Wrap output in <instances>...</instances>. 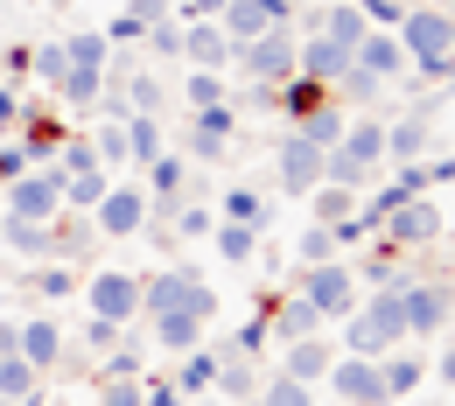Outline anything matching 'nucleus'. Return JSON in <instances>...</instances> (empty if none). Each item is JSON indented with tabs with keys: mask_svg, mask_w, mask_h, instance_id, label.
Returning <instances> with one entry per match:
<instances>
[{
	"mask_svg": "<svg viewBox=\"0 0 455 406\" xmlns=\"http://www.w3.org/2000/svg\"><path fill=\"white\" fill-rule=\"evenodd\" d=\"M406 344V308H399V288H379V301L350 308L343 315V350L350 357H386V350Z\"/></svg>",
	"mask_w": 455,
	"mask_h": 406,
	"instance_id": "1",
	"label": "nucleus"
},
{
	"mask_svg": "<svg viewBox=\"0 0 455 406\" xmlns=\"http://www.w3.org/2000/svg\"><path fill=\"white\" fill-rule=\"evenodd\" d=\"M449 14L442 7H406V21H399V50H406V63L413 70H427V77H449Z\"/></svg>",
	"mask_w": 455,
	"mask_h": 406,
	"instance_id": "2",
	"label": "nucleus"
},
{
	"mask_svg": "<svg viewBox=\"0 0 455 406\" xmlns=\"http://www.w3.org/2000/svg\"><path fill=\"white\" fill-rule=\"evenodd\" d=\"M140 308H148V315H169V308H189V315H204V322H211V315H218V294L204 288V281H196L189 267H169V274H155V281L140 288Z\"/></svg>",
	"mask_w": 455,
	"mask_h": 406,
	"instance_id": "3",
	"label": "nucleus"
},
{
	"mask_svg": "<svg viewBox=\"0 0 455 406\" xmlns=\"http://www.w3.org/2000/svg\"><path fill=\"white\" fill-rule=\"evenodd\" d=\"M231 63H238V70H252L259 84H287V77H294V63H301V43H294V28H267V36L238 43Z\"/></svg>",
	"mask_w": 455,
	"mask_h": 406,
	"instance_id": "4",
	"label": "nucleus"
},
{
	"mask_svg": "<svg viewBox=\"0 0 455 406\" xmlns=\"http://www.w3.org/2000/svg\"><path fill=\"white\" fill-rule=\"evenodd\" d=\"M301 301H308L323 322H343V315L357 308V274L337 267V259H323V267H308V274H301Z\"/></svg>",
	"mask_w": 455,
	"mask_h": 406,
	"instance_id": "5",
	"label": "nucleus"
},
{
	"mask_svg": "<svg viewBox=\"0 0 455 406\" xmlns=\"http://www.w3.org/2000/svg\"><path fill=\"white\" fill-rule=\"evenodd\" d=\"M57 211H63V169H43V175H14V182H7V218L50 225Z\"/></svg>",
	"mask_w": 455,
	"mask_h": 406,
	"instance_id": "6",
	"label": "nucleus"
},
{
	"mask_svg": "<svg viewBox=\"0 0 455 406\" xmlns=\"http://www.w3.org/2000/svg\"><path fill=\"white\" fill-rule=\"evenodd\" d=\"M92 225L106 238H133L148 225V189H140V182H106V196L92 203Z\"/></svg>",
	"mask_w": 455,
	"mask_h": 406,
	"instance_id": "7",
	"label": "nucleus"
},
{
	"mask_svg": "<svg viewBox=\"0 0 455 406\" xmlns=\"http://www.w3.org/2000/svg\"><path fill=\"white\" fill-rule=\"evenodd\" d=\"M442 203H427V196H399L393 211L379 218V232H386V245H427V238H442Z\"/></svg>",
	"mask_w": 455,
	"mask_h": 406,
	"instance_id": "8",
	"label": "nucleus"
},
{
	"mask_svg": "<svg viewBox=\"0 0 455 406\" xmlns=\"http://www.w3.org/2000/svg\"><path fill=\"white\" fill-rule=\"evenodd\" d=\"M323 378H330V393H337V400H350V406H386L379 357H350V350H343V357L330 364V371H323Z\"/></svg>",
	"mask_w": 455,
	"mask_h": 406,
	"instance_id": "9",
	"label": "nucleus"
},
{
	"mask_svg": "<svg viewBox=\"0 0 455 406\" xmlns=\"http://www.w3.org/2000/svg\"><path fill=\"white\" fill-rule=\"evenodd\" d=\"M218 14H225L218 28H225V36H231V50H238V43L267 36V28H287V14H294V7H287V0H225Z\"/></svg>",
	"mask_w": 455,
	"mask_h": 406,
	"instance_id": "10",
	"label": "nucleus"
},
{
	"mask_svg": "<svg viewBox=\"0 0 455 406\" xmlns=\"http://www.w3.org/2000/svg\"><path fill=\"white\" fill-rule=\"evenodd\" d=\"M399 308H406V337H435L442 330V315H449V288H435V281H406L399 288Z\"/></svg>",
	"mask_w": 455,
	"mask_h": 406,
	"instance_id": "11",
	"label": "nucleus"
},
{
	"mask_svg": "<svg viewBox=\"0 0 455 406\" xmlns=\"http://www.w3.org/2000/svg\"><path fill=\"white\" fill-rule=\"evenodd\" d=\"M92 315L133 322V315H140V281H133V274H92Z\"/></svg>",
	"mask_w": 455,
	"mask_h": 406,
	"instance_id": "12",
	"label": "nucleus"
},
{
	"mask_svg": "<svg viewBox=\"0 0 455 406\" xmlns=\"http://www.w3.org/2000/svg\"><path fill=\"white\" fill-rule=\"evenodd\" d=\"M315 182H323V147L301 140V133H287V147H281V189H287V196H308Z\"/></svg>",
	"mask_w": 455,
	"mask_h": 406,
	"instance_id": "13",
	"label": "nucleus"
},
{
	"mask_svg": "<svg viewBox=\"0 0 455 406\" xmlns=\"http://www.w3.org/2000/svg\"><path fill=\"white\" fill-rule=\"evenodd\" d=\"M294 70H301L308 84H323V92H330V84H343V77H350V50H343V43H330V36H308Z\"/></svg>",
	"mask_w": 455,
	"mask_h": 406,
	"instance_id": "14",
	"label": "nucleus"
},
{
	"mask_svg": "<svg viewBox=\"0 0 455 406\" xmlns=\"http://www.w3.org/2000/svg\"><path fill=\"white\" fill-rule=\"evenodd\" d=\"M182 189H189V162H182V155H155V162H148V211L169 218L175 203H182Z\"/></svg>",
	"mask_w": 455,
	"mask_h": 406,
	"instance_id": "15",
	"label": "nucleus"
},
{
	"mask_svg": "<svg viewBox=\"0 0 455 406\" xmlns=\"http://www.w3.org/2000/svg\"><path fill=\"white\" fill-rule=\"evenodd\" d=\"M350 63H357L364 77H379V84H393L399 70H406V50H399V36H379V28H364V43L350 50Z\"/></svg>",
	"mask_w": 455,
	"mask_h": 406,
	"instance_id": "16",
	"label": "nucleus"
},
{
	"mask_svg": "<svg viewBox=\"0 0 455 406\" xmlns=\"http://www.w3.org/2000/svg\"><path fill=\"white\" fill-rule=\"evenodd\" d=\"M182 57L196 63V70H225L231 63V36L218 28V21H189V28H182Z\"/></svg>",
	"mask_w": 455,
	"mask_h": 406,
	"instance_id": "17",
	"label": "nucleus"
},
{
	"mask_svg": "<svg viewBox=\"0 0 455 406\" xmlns=\"http://www.w3.org/2000/svg\"><path fill=\"white\" fill-rule=\"evenodd\" d=\"M14 357H28L36 371H50V364L63 357V330L50 322V315H36V322H21V330H14Z\"/></svg>",
	"mask_w": 455,
	"mask_h": 406,
	"instance_id": "18",
	"label": "nucleus"
},
{
	"mask_svg": "<svg viewBox=\"0 0 455 406\" xmlns=\"http://www.w3.org/2000/svg\"><path fill=\"white\" fill-rule=\"evenodd\" d=\"M337 147L350 155V162H357V169H371V175H379V162H386V119H350Z\"/></svg>",
	"mask_w": 455,
	"mask_h": 406,
	"instance_id": "19",
	"label": "nucleus"
},
{
	"mask_svg": "<svg viewBox=\"0 0 455 406\" xmlns=\"http://www.w3.org/2000/svg\"><path fill=\"white\" fill-rule=\"evenodd\" d=\"M330 364H337V350L323 344V330H315V337H294V344H287V364H281V371H287V378H301V386H315Z\"/></svg>",
	"mask_w": 455,
	"mask_h": 406,
	"instance_id": "20",
	"label": "nucleus"
},
{
	"mask_svg": "<svg viewBox=\"0 0 455 406\" xmlns=\"http://www.w3.org/2000/svg\"><path fill=\"white\" fill-rule=\"evenodd\" d=\"M231 126H238L231 106H204V113H196V133H189V147H196L204 162H218V155H225V140H231Z\"/></svg>",
	"mask_w": 455,
	"mask_h": 406,
	"instance_id": "21",
	"label": "nucleus"
},
{
	"mask_svg": "<svg viewBox=\"0 0 455 406\" xmlns=\"http://www.w3.org/2000/svg\"><path fill=\"white\" fill-rule=\"evenodd\" d=\"M364 28H371V21L357 14V0H337V7H323V14H315V36H330V43H343V50H357V43H364Z\"/></svg>",
	"mask_w": 455,
	"mask_h": 406,
	"instance_id": "22",
	"label": "nucleus"
},
{
	"mask_svg": "<svg viewBox=\"0 0 455 406\" xmlns=\"http://www.w3.org/2000/svg\"><path fill=\"white\" fill-rule=\"evenodd\" d=\"M267 330H274V344H294V337H315V330H323V315L294 294V301H281V308H267Z\"/></svg>",
	"mask_w": 455,
	"mask_h": 406,
	"instance_id": "23",
	"label": "nucleus"
},
{
	"mask_svg": "<svg viewBox=\"0 0 455 406\" xmlns=\"http://www.w3.org/2000/svg\"><path fill=\"white\" fill-rule=\"evenodd\" d=\"M155 344L175 350V357H182V350H196V344H204V315H189V308H169V315H155Z\"/></svg>",
	"mask_w": 455,
	"mask_h": 406,
	"instance_id": "24",
	"label": "nucleus"
},
{
	"mask_svg": "<svg viewBox=\"0 0 455 406\" xmlns=\"http://www.w3.org/2000/svg\"><path fill=\"white\" fill-rule=\"evenodd\" d=\"M379 378H386V400H406V393L427 378V364H420L413 350H386V357H379Z\"/></svg>",
	"mask_w": 455,
	"mask_h": 406,
	"instance_id": "25",
	"label": "nucleus"
},
{
	"mask_svg": "<svg viewBox=\"0 0 455 406\" xmlns=\"http://www.w3.org/2000/svg\"><path fill=\"white\" fill-rule=\"evenodd\" d=\"M84 147H92V162H106V169H133V147H126V119H99V133H92Z\"/></svg>",
	"mask_w": 455,
	"mask_h": 406,
	"instance_id": "26",
	"label": "nucleus"
},
{
	"mask_svg": "<svg viewBox=\"0 0 455 406\" xmlns=\"http://www.w3.org/2000/svg\"><path fill=\"white\" fill-rule=\"evenodd\" d=\"M126 147H133V169H148L162 155V113H126Z\"/></svg>",
	"mask_w": 455,
	"mask_h": 406,
	"instance_id": "27",
	"label": "nucleus"
},
{
	"mask_svg": "<svg viewBox=\"0 0 455 406\" xmlns=\"http://www.w3.org/2000/svg\"><path fill=\"white\" fill-rule=\"evenodd\" d=\"M99 196H106V169H99V162H84V169H63V203H70V211H92Z\"/></svg>",
	"mask_w": 455,
	"mask_h": 406,
	"instance_id": "28",
	"label": "nucleus"
},
{
	"mask_svg": "<svg viewBox=\"0 0 455 406\" xmlns=\"http://www.w3.org/2000/svg\"><path fill=\"white\" fill-rule=\"evenodd\" d=\"M420 147H427V113H406L399 126H386V155L393 162H420Z\"/></svg>",
	"mask_w": 455,
	"mask_h": 406,
	"instance_id": "29",
	"label": "nucleus"
},
{
	"mask_svg": "<svg viewBox=\"0 0 455 406\" xmlns=\"http://www.w3.org/2000/svg\"><path fill=\"white\" fill-rule=\"evenodd\" d=\"M36 378H43V371H36L28 357L0 350V400H7V406H21V400H28V393H36Z\"/></svg>",
	"mask_w": 455,
	"mask_h": 406,
	"instance_id": "30",
	"label": "nucleus"
},
{
	"mask_svg": "<svg viewBox=\"0 0 455 406\" xmlns=\"http://www.w3.org/2000/svg\"><path fill=\"white\" fill-rule=\"evenodd\" d=\"M211 386H218V350H182L175 393H211Z\"/></svg>",
	"mask_w": 455,
	"mask_h": 406,
	"instance_id": "31",
	"label": "nucleus"
},
{
	"mask_svg": "<svg viewBox=\"0 0 455 406\" xmlns=\"http://www.w3.org/2000/svg\"><path fill=\"white\" fill-rule=\"evenodd\" d=\"M343 126H350V119H343V106H315V113L301 119L294 133H301V140H315V147L330 155V147H337V140H343Z\"/></svg>",
	"mask_w": 455,
	"mask_h": 406,
	"instance_id": "32",
	"label": "nucleus"
},
{
	"mask_svg": "<svg viewBox=\"0 0 455 406\" xmlns=\"http://www.w3.org/2000/svg\"><path fill=\"white\" fill-rule=\"evenodd\" d=\"M308 196H315V225H343L357 211V189H337V182H315Z\"/></svg>",
	"mask_w": 455,
	"mask_h": 406,
	"instance_id": "33",
	"label": "nucleus"
},
{
	"mask_svg": "<svg viewBox=\"0 0 455 406\" xmlns=\"http://www.w3.org/2000/svg\"><path fill=\"white\" fill-rule=\"evenodd\" d=\"M28 70H36L50 92H63V77H70V50H63V43H43V50H28Z\"/></svg>",
	"mask_w": 455,
	"mask_h": 406,
	"instance_id": "34",
	"label": "nucleus"
},
{
	"mask_svg": "<svg viewBox=\"0 0 455 406\" xmlns=\"http://www.w3.org/2000/svg\"><path fill=\"white\" fill-rule=\"evenodd\" d=\"M99 92H106V70H92V63H70V77H63V99H70V106H99Z\"/></svg>",
	"mask_w": 455,
	"mask_h": 406,
	"instance_id": "35",
	"label": "nucleus"
},
{
	"mask_svg": "<svg viewBox=\"0 0 455 406\" xmlns=\"http://www.w3.org/2000/svg\"><path fill=\"white\" fill-rule=\"evenodd\" d=\"M211 238H218V259H231V267L259 252V232H252V225H218Z\"/></svg>",
	"mask_w": 455,
	"mask_h": 406,
	"instance_id": "36",
	"label": "nucleus"
},
{
	"mask_svg": "<svg viewBox=\"0 0 455 406\" xmlns=\"http://www.w3.org/2000/svg\"><path fill=\"white\" fill-rule=\"evenodd\" d=\"M259 406H315V393H308L301 378H287V371H274V378L259 386Z\"/></svg>",
	"mask_w": 455,
	"mask_h": 406,
	"instance_id": "37",
	"label": "nucleus"
},
{
	"mask_svg": "<svg viewBox=\"0 0 455 406\" xmlns=\"http://www.w3.org/2000/svg\"><path fill=\"white\" fill-rule=\"evenodd\" d=\"M28 288L43 294V301H63V294L77 288V274H70L63 259H50V267H36V274H28Z\"/></svg>",
	"mask_w": 455,
	"mask_h": 406,
	"instance_id": "38",
	"label": "nucleus"
},
{
	"mask_svg": "<svg viewBox=\"0 0 455 406\" xmlns=\"http://www.w3.org/2000/svg\"><path fill=\"white\" fill-rule=\"evenodd\" d=\"M7 245H14V252H36V259H43V252H50V225H28V218H7Z\"/></svg>",
	"mask_w": 455,
	"mask_h": 406,
	"instance_id": "39",
	"label": "nucleus"
},
{
	"mask_svg": "<svg viewBox=\"0 0 455 406\" xmlns=\"http://www.w3.org/2000/svg\"><path fill=\"white\" fill-rule=\"evenodd\" d=\"M211 232H218V218H211L204 203H182V211H175V225L162 238H211Z\"/></svg>",
	"mask_w": 455,
	"mask_h": 406,
	"instance_id": "40",
	"label": "nucleus"
},
{
	"mask_svg": "<svg viewBox=\"0 0 455 406\" xmlns=\"http://www.w3.org/2000/svg\"><path fill=\"white\" fill-rule=\"evenodd\" d=\"M225 218H231V225H252V232H267V203H259L252 189H231V196H225Z\"/></svg>",
	"mask_w": 455,
	"mask_h": 406,
	"instance_id": "41",
	"label": "nucleus"
},
{
	"mask_svg": "<svg viewBox=\"0 0 455 406\" xmlns=\"http://www.w3.org/2000/svg\"><path fill=\"white\" fill-rule=\"evenodd\" d=\"M63 50H70V63H92V70H106V57H113V43H106L99 28H84V36H70Z\"/></svg>",
	"mask_w": 455,
	"mask_h": 406,
	"instance_id": "42",
	"label": "nucleus"
},
{
	"mask_svg": "<svg viewBox=\"0 0 455 406\" xmlns=\"http://www.w3.org/2000/svg\"><path fill=\"white\" fill-rule=\"evenodd\" d=\"M140 43H148V57H182V28L175 21H148Z\"/></svg>",
	"mask_w": 455,
	"mask_h": 406,
	"instance_id": "43",
	"label": "nucleus"
},
{
	"mask_svg": "<svg viewBox=\"0 0 455 406\" xmlns=\"http://www.w3.org/2000/svg\"><path fill=\"white\" fill-rule=\"evenodd\" d=\"M204 106H225V84H218V70H189V113H204Z\"/></svg>",
	"mask_w": 455,
	"mask_h": 406,
	"instance_id": "44",
	"label": "nucleus"
},
{
	"mask_svg": "<svg viewBox=\"0 0 455 406\" xmlns=\"http://www.w3.org/2000/svg\"><path fill=\"white\" fill-rule=\"evenodd\" d=\"M99 406H140V378H99Z\"/></svg>",
	"mask_w": 455,
	"mask_h": 406,
	"instance_id": "45",
	"label": "nucleus"
},
{
	"mask_svg": "<svg viewBox=\"0 0 455 406\" xmlns=\"http://www.w3.org/2000/svg\"><path fill=\"white\" fill-rule=\"evenodd\" d=\"M330 252H337V238H330V225H308V232H301V259H308V267H323Z\"/></svg>",
	"mask_w": 455,
	"mask_h": 406,
	"instance_id": "46",
	"label": "nucleus"
},
{
	"mask_svg": "<svg viewBox=\"0 0 455 406\" xmlns=\"http://www.w3.org/2000/svg\"><path fill=\"white\" fill-rule=\"evenodd\" d=\"M357 14H364V21H386V28H399V21H406V0H357Z\"/></svg>",
	"mask_w": 455,
	"mask_h": 406,
	"instance_id": "47",
	"label": "nucleus"
},
{
	"mask_svg": "<svg viewBox=\"0 0 455 406\" xmlns=\"http://www.w3.org/2000/svg\"><path fill=\"white\" fill-rule=\"evenodd\" d=\"M140 406H182L175 378H155V386H140Z\"/></svg>",
	"mask_w": 455,
	"mask_h": 406,
	"instance_id": "48",
	"label": "nucleus"
},
{
	"mask_svg": "<svg viewBox=\"0 0 455 406\" xmlns=\"http://www.w3.org/2000/svg\"><path fill=\"white\" fill-rule=\"evenodd\" d=\"M14 175H28V147H0V182H14Z\"/></svg>",
	"mask_w": 455,
	"mask_h": 406,
	"instance_id": "49",
	"label": "nucleus"
},
{
	"mask_svg": "<svg viewBox=\"0 0 455 406\" xmlns=\"http://www.w3.org/2000/svg\"><path fill=\"white\" fill-rule=\"evenodd\" d=\"M126 14H133V21H140V28H148V21H169V0H133V7H126Z\"/></svg>",
	"mask_w": 455,
	"mask_h": 406,
	"instance_id": "50",
	"label": "nucleus"
},
{
	"mask_svg": "<svg viewBox=\"0 0 455 406\" xmlns=\"http://www.w3.org/2000/svg\"><path fill=\"white\" fill-rule=\"evenodd\" d=\"M99 36H106V43H140V21H133V14H119L113 28H99Z\"/></svg>",
	"mask_w": 455,
	"mask_h": 406,
	"instance_id": "51",
	"label": "nucleus"
},
{
	"mask_svg": "<svg viewBox=\"0 0 455 406\" xmlns=\"http://www.w3.org/2000/svg\"><path fill=\"white\" fill-rule=\"evenodd\" d=\"M7 126H21V99H14L7 77H0V133H7Z\"/></svg>",
	"mask_w": 455,
	"mask_h": 406,
	"instance_id": "52",
	"label": "nucleus"
},
{
	"mask_svg": "<svg viewBox=\"0 0 455 406\" xmlns=\"http://www.w3.org/2000/svg\"><path fill=\"white\" fill-rule=\"evenodd\" d=\"M435 371H442V386H455V344L442 350V364H435Z\"/></svg>",
	"mask_w": 455,
	"mask_h": 406,
	"instance_id": "53",
	"label": "nucleus"
},
{
	"mask_svg": "<svg viewBox=\"0 0 455 406\" xmlns=\"http://www.w3.org/2000/svg\"><path fill=\"white\" fill-rule=\"evenodd\" d=\"M182 406H204V400H182Z\"/></svg>",
	"mask_w": 455,
	"mask_h": 406,
	"instance_id": "54",
	"label": "nucleus"
}]
</instances>
